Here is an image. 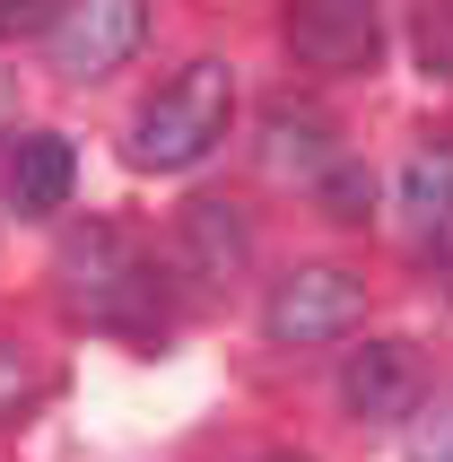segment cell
<instances>
[{"instance_id":"1","label":"cell","mask_w":453,"mask_h":462,"mask_svg":"<svg viewBox=\"0 0 453 462\" xmlns=\"http://www.w3.org/2000/svg\"><path fill=\"white\" fill-rule=\"evenodd\" d=\"M226 105H236V70H226V61H183V70L140 105L123 157L140 166V175H183V166H201V157L218 149V131H226Z\"/></svg>"},{"instance_id":"2","label":"cell","mask_w":453,"mask_h":462,"mask_svg":"<svg viewBox=\"0 0 453 462\" xmlns=\"http://www.w3.org/2000/svg\"><path fill=\"white\" fill-rule=\"evenodd\" d=\"M149 44V0H52L44 9V61L61 79H114Z\"/></svg>"},{"instance_id":"3","label":"cell","mask_w":453,"mask_h":462,"mask_svg":"<svg viewBox=\"0 0 453 462\" xmlns=\"http://www.w3.org/2000/svg\"><path fill=\"white\" fill-rule=\"evenodd\" d=\"M61 297L70 306H88L97 323H123V332L149 340V271H140V254H123V236L114 227H88L61 245Z\"/></svg>"},{"instance_id":"4","label":"cell","mask_w":453,"mask_h":462,"mask_svg":"<svg viewBox=\"0 0 453 462\" xmlns=\"http://www.w3.org/2000/svg\"><path fill=\"white\" fill-rule=\"evenodd\" d=\"M262 323H271L279 349H323V340H340L349 323H366V288H357L349 271H331V262H305V271H288V280L271 288Z\"/></svg>"},{"instance_id":"5","label":"cell","mask_w":453,"mask_h":462,"mask_svg":"<svg viewBox=\"0 0 453 462\" xmlns=\"http://www.w3.org/2000/svg\"><path fill=\"white\" fill-rule=\"evenodd\" d=\"M288 52L323 79L375 70V52H384L375 0H288Z\"/></svg>"},{"instance_id":"6","label":"cell","mask_w":453,"mask_h":462,"mask_svg":"<svg viewBox=\"0 0 453 462\" xmlns=\"http://www.w3.org/2000/svg\"><path fill=\"white\" fill-rule=\"evenodd\" d=\"M340 402H349V419H366V428H393V419H410L428 402V358H419L410 340H366V349H349V366H340Z\"/></svg>"},{"instance_id":"7","label":"cell","mask_w":453,"mask_h":462,"mask_svg":"<svg viewBox=\"0 0 453 462\" xmlns=\"http://www.w3.org/2000/svg\"><path fill=\"white\" fill-rule=\"evenodd\" d=\"M331 166H340L331 123L314 114V105H279L271 131H262V175H271V183H323Z\"/></svg>"},{"instance_id":"8","label":"cell","mask_w":453,"mask_h":462,"mask_svg":"<svg viewBox=\"0 0 453 462\" xmlns=\"http://www.w3.org/2000/svg\"><path fill=\"white\" fill-rule=\"evenodd\" d=\"M245 245H253V218L226 209V201H192L183 227H175V254H183L192 280H236L245 271Z\"/></svg>"},{"instance_id":"9","label":"cell","mask_w":453,"mask_h":462,"mask_svg":"<svg viewBox=\"0 0 453 462\" xmlns=\"http://www.w3.org/2000/svg\"><path fill=\"white\" fill-rule=\"evenodd\" d=\"M70 183H79L70 140L35 131V140H18V149H9V209H18V218H52V209L70 201Z\"/></svg>"},{"instance_id":"10","label":"cell","mask_w":453,"mask_h":462,"mask_svg":"<svg viewBox=\"0 0 453 462\" xmlns=\"http://www.w3.org/2000/svg\"><path fill=\"white\" fill-rule=\"evenodd\" d=\"M402 218H410V236H419V245L453 218V140L410 149V166H402Z\"/></svg>"},{"instance_id":"11","label":"cell","mask_w":453,"mask_h":462,"mask_svg":"<svg viewBox=\"0 0 453 462\" xmlns=\"http://www.w3.org/2000/svg\"><path fill=\"white\" fill-rule=\"evenodd\" d=\"M410 44H419L428 79H453V0H419L410 9Z\"/></svg>"},{"instance_id":"12","label":"cell","mask_w":453,"mask_h":462,"mask_svg":"<svg viewBox=\"0 0 453 462\" xmlns=\"http://www.w3.org/2000/svg\"><path fill=\"white\" fill-rule=\"evenodd\" d=\"M314 201H323V218H340V227H357V218L375 209V175H366V166H349V157H340V166H331V175L314 183Z\"/></svg>"},{"instance_id":"13","label":"cell","mask_w":453,"mask_h":462,"mask_svg":"<svg viewBox=\"0 0 453 462\" xmlns=\"http://www.w3.org/2000/svg\"><path fill=\"white\" fill-rule=\"evenodd\" d=\"M26 402V366H18V349H0V419Z\"/></svg>"},{"instance_id":"14","label":"cell","mask_w":453,"mask_h":462,"mask_svg":"<svg viewBox=\"0 0 453 462\" xmlns=\"http://www.w3.org/2000/svg\"><path fill=\"white\" fill-rule=\"evenodd\" d=\"M26 18H44V0H0V44H9Z\"/></svg>"},{"instance_id":"15","label":"cell","mask_w":453,"mask_h":462,"mask_svg":"<svg viewBox=\"0 0 453 462\" xmlns=\"http://www.w3.org/2000/svg\"><path fill=\"white\" fill-rule=\"evenodd\" d=\"M262 462H305V454H262Z\"/></svg>"},{"instance_id":"16","label":"cell","mask_w":453,"mask_h":462,"mask_svg":"<svg viewBox=\"0 0 453 462\" xmlns=\"http://www.w3.org/2000/svg\"><path fill=\"white\" fill-rule=\"evenodd\" d=\"M445 288H453V254H445Z\"/></svg>"},{"instance_id":"17","label":"cell","mask_w":453,"mask_h":462,"mask_svg":"<svg viewBox=\"0 0 453 462\" xmlns=\"http://www.w3.org/2000/svg\"><path fill=\"white\" fill-rule=\"evenodd\" d=\"M428 462H453V445H445V454H428Z\"/></svg>"}]
</instances>
